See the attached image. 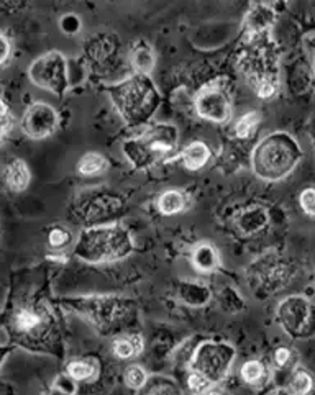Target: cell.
Masks as SVG:
<instances>
[{"label":"cell","instance_id":"obj_1","mask_svg":"<svg viewBox=\"0 0 315 395\" xmlns=\"http://www.w3.org/2000/svg\"><path fill=\"white\" fill-rule=\"evenodd\" d=\"M113 104L128 125H140L153 115L160 105L155 84L145 74H135L108 89Z\"/></svg>","mask_w":315,"mask_h":395},{"label":"cell","instance_id":"obj_2","mask_svg":"<svg viewBox=\"0 0 315 395\" xmlns=\"http://www.w3.org/2000/svg\"><path fill=\"white\" fill-rule=\"evenodd\" d=\"M297 143L286 133L266 137L253 151V171L266 181H278L294 169L301 159Z\"/></svg>","mask_w":315,"mask_h":395},{"label":"cell","instance_id":"obj_3","mask_svg":"<svg viewBox=\"0 0 315 395\" xmlns=\"http://www.w3.org/2000/svg\"><path fill=\"white\" fill-rule=\"evenodd\" d=\"M132 240L118 225L95 226L83 231L76 254L88 263H108L122 259L132 251Z\"/></svg>","mask_w":315,"mask_h":395},{"label":"cell","instance_id":"obj_4","mask_svg":"<svg viewBox=\"0 0 315 395\" xmlns=\"http://www.w3.org/2000/svg\"><path fill=\"white\" fill-rule=\"evenodd\" d=\"M177 143V130L172 125H156L153 128L146 130L140 137L128 139L123 146L125 154L130 162L141 169L148 167L162 158L166 153L175 149Z\"/></svg>","mask_w":315,"mask_h":395},{"label":"cell","instance_id":"obj_5","mask_svg":"<svg viewBox=\"0 0 315 395\" xmlns=\"http://www.w3.org/2000/svg\"><path fill=\"white\" fill-rule=\"evenodd\" d=\"M240 68L258 97L269 99L278 92V68L273 61V54L266 50L264 45H257L243 53Z\"/></svg>","mask_w":315,"mask_h":395},{"label":"cell","instance_id":"obj_6","mask_svg":"<svg viewBox=\"0 0 315 395\" xmlns=\"http://www.w3.org/2000/svg\"><path fill=\"white\" fill-rule=\"evenodd\" d=\"M233 356H235V349L230 344L204 342L194 351L191 369L209 379L212 384L220 382L227 376Z\"/></svg>","mask_w":315,"mask_h":395},{"label":"cell","instance_id":"obj_7","mask_svg":"<svg viewBox=\"0 0 315 395\" xmlns=\"http://www.w3.org/2000/svg\"><path fill=\"white\" fill-rule=\"evenodd\" d=\"M30 79L38 88L63 95L68 88L66 59L59 51H50L38 58L30 68Z\"/></svg>","mask_w":315,"mask_h":395},{"label":"cell","instance_id":"obj_8","mask_svg":"<svg viewBox=\"0 0 315 395\" xmlns=\"http://www.w3.org/2000/svg\"><path fill=\"white\" fill-rule=\"evenodd\" d=\"M315 310L311 302L294 295L287 297L278 307V320L281 327L292 337H304L312 330Z\"/></svg>","mask_w":315,"mask_h":395},{"label":"cell","instance_id":"obj_9","mask_svg":"<svg viewBox=\"0 0 315 395\" xmlns=\"http://www.w3.org/2000/svg\"><path fill=\"white\" fill-rule=\"evenodd\" d=\"M195 110L205 120L225 123L232 115V105L224 84L217 80L200 89L195 97Z\"/></svg>","mask_w":315,"mask_h":395},{"label":"cell","instance_id":"obj_10","mask_svg":"<svg viewBox=\"0 0 315 395\" xmlns=\"http://www.w3.org/2000/svg\"><path fill=\"white\" fill-rule=\"evenodd\" d=\"M58 127V113L54 108L43 102L30 105L25 112L24 120H21V130L26 137L33 139H41L50 137Z\"/></svg>","mask_w":315,"mask_h":395},{"label":"cell","instance_id":"obj_11","mask_svg":"<svg viewBox=\"0 0 315 395\" xmlns=\"http://www.w3.org/2000/svg\"><path fill=\"white\" fill-rule=\"evenodd\" d=\"M4 179L7 186L15 192H21L30 184V169L21 159H14L5 166Z\"/></svg>","mask_w":315,"mask_h":395},{"label":"cell","instance_id":"obj_12","mask_svg":"<svg viewBox=\"0 0 315 395\" xmlns=\"http://www.w3.org/2000/svg\"><path fill=\"white\" fill-rule=\"evenodd\" d=\"M274 14L273 10H269L264 5H257L252 12L248 14L245 28L248 31V36H262L266 30L269 28V25H273Z\"/></svg>","mask_w":315,"mask_h":395},{"label":"cell","instance_id":"obj_13","mask_svg":"<svg viewBox=\"0 0 315 395\" xmlns=\"http://www.w3.org/2000/svg\"><path fill=\"white\" fill-rule=\"evenodd\" d=\"M132 64L137 69L138 74L148 75L155 68V54L148 43L140 40L132 48Z\"/></svg>","mask_w":315,"mask_h":395},{"label":"cell","instance_id":"obj_14","mask_svg":"<svg viewBox=\"0 0 315 395\" xmlns=\"http://www.w3.org/2000/svg\"><path fill=\"white\" fill-rule=\"evenodd\" d=\"M181 158H182L184 167H187L189 171H197L200 167L207 164V161L210 158V151L205 143L194 142L182 151Z\"/></svg>","mask_w":315,"mask_h":395},{"label":"cell","instance_id":"obj_15","mask_svg":"<svg viewBox=\"0 0 315 395\" xmlns=\"http://www.w3.org/2000/svg\"><path fill=\"white\" fill-rule=\"evenodd\" d=\"M14 328L17 330V333L21 335H31L35 333L36 330H40L43 325V317L41 313L35 310V308H21L15 317L12 318Z\"/></svg>","mask_w":315,"mask_h":395},{"label":"cell","instance_id":"obj_16","mask_svg":"<svg viewBox=\"0 0 315 395\" xmlns=\"http://www.w3.org/2000/svg\"><path fill=\"white\" fill-rule=\"evenodd\" d=\"M141 349H143V339L140 335H130V337L120 338L113 343V354L122 359L133 358L141 353Z\"/></svg>","mask_w":315,"mask_h":395},{"label":"cell","instance_id":"obj_17","mask_svg":"<svg viewBox=\"0 0 315 395\" xmlns=\"http://www.w3.org/2000/svg\"><path fill=\"white\" fill-rule=\"evenodd\" d=\"M192 263L195 269L202 270V273H210L219 264V256H217V251L214 248L209 245H202L194 251Z\"/></svg>","mask_w":315,"mask_h":395},{"label":"cell","instance_id":"obj_18","mask_svg":"<svg viewBox=\"0 0 315 395\" xmlns=\"http://www.w3.org/2000/svg\"><path fill=\"white\" fill-rule=\"evenodd\" d=\"M184 205H186V200H184L182 194L177 191H167L158 200V209L165 215L179 214L184 209Z\"/></svg>","mask_w":315,"mask_h":395},{"label":"cell","instance_id":"obj_19","mask_svg":"<svg viewBox=\"0 0 315 395\" xmlns=\"http://www.w3.org/2000/svg\"><path fill=\"white\" fill-rule=\"evenodd\" d=\"M107 166L108 164H107L104 156H100L97 153H89L79 161L78 171L83 176H99L107 169Z\"/></svg>","mask_w":315,"mask_h":395},{"label":"cell","instance_id":"obj_20","mask_svg":"<svg viewBox=\"0 0 315 395\" xmlns=\"http://www.w3.org/2000/svg\"><path fill=\"white\" fill-rule=\"evenodd\" d=\"M240 228L245 231V233H254L259 228H263L266 223V214L263 210L254 209V210H248V212L243 214L240 216Z\"/></svg>","mask_w":315,"mask_h":395},{"label":"cell","instance_id":"obj_21","mask_svg":"<svg viewBox=\"0 0 315 395\" xmlns=\"http://www.w3.org/2000/svg\"><path fill=\"white\" fill-rule=\"evenodd\" d=\"M182 299L191 305H204L209 300V290L197 284H184L181 290Z\"/></svg>","mask_w":315,"mask_h":395},{"label":"cell","instance_id":"obj_22","mask_svg":"<svg viewBox=\"0 0 315 395\" xmlns=\"http://www.w3.org/2000/svg\"><path fill=\"white\" fill-rule=\"evenodd\" d=\"M143 392L146 394H177L179 389L171 379L166 377H151L143 386Z\"/></svg>","mask_w":315,"mask_h":395},{"label":"cell","instance_id":"obj_23","mask_svg":"<svg viewBox=\"0 0 315 395\" xmlns=\"http://www.w3.org/2000/svg\"><path fill=\"white\" fill-rule=\"evenodd\" d=\"M242 377L247 384H252V386H257V384H262L266 377L264 366L259 361H248L242 367Z\"/></svg>","mask_w":315,"mask_h":395},{"label":"cell","instance_id":"obj_24","mask_svg":"<svg viewBox=\"0 0 315 395\" xmlns=\"http://www.w3.org/2000/svg\"><path fill=\"white\" fill-rule=\"evenodd\" d=\"M259 123V115L257 112H249L245 113V115L238 118V122L235 123V133L238 138H248L252 137L257 130Z\"/></svg>","mask_w":315,"mask_h":395},{"label":"cell","instance_id":"obj_25","mask_svg":"<svg viewBox=\"0 0 315 395\" xmlns=\"http://www.w3.org/2000/svg\"><path fill=\"white\" fill-rule=\"evenodd\" d=\"M314 387V381L309 372H306L304 369H297L294 374H292L291 379V392L294 394H307L311 392Z\"/></svg>","mask_w":315,"mask_h":395},{"label":"cell","instance_id":"obj_26","mask_svg":"<svg viewBox=\"0 0 315 395\" xmlns=\"http://www.w3.org/2000/svg\"><path fill=\"white\" fill-rule=\"evenodd\" d=\"M68 374L76 379V381H88L95 374V367L89 364V362L83 361H74L68 366Z\"/></svg>","mask_w":315,"mask_h":395},{"label":"cell","instance_id":"obj_27","mask_svg":"<svg viewBox=\"0 0 315 395\" xmlns=\"http://www.w3.org/2000/svg\"><path fill=\"white\" fill-rule=\"evenodd\" d=\"M125 382L132 389H143L146 384V374L140 366H130L125 372Z\"/></svg>","mask_w":315,"mask_h":395},{"label":"cell","instance_id":"obj_28","mask_svg":"<svg viewBox=\"0 0 315 395\" xmlns=\"http://www.w3.org/2000/svg\"><path fill=\"white\" fill-rule=\"evenodd\" d=\"M48 241H50L51 248H63L66 246L71 241V233L68 230L61 228V226H56L50 231V236H48Z\"/></svg>","mask_w":315,"mask_h":395},{"label":"cell","instance_id":"obj_29","mask_svg":"<svg viewBox=\"0 0 315 395\" xmlns=\"http://www.w3.org/2000/svg\"><path fill=\"white\" fill-rule=\"evenodd\" d=\"M187 384H189V389H191L192 392H209L210 386H212V382L209 381V379L197 374V372H191V376H189V379H187Z\"/></svg>","mask_w":315,"mask_h":395},{"label":"cell","instance_id":"obj_30","mask_svg":"<svg viewBox=\"0 0 315 395\" xmlns=\"http://www.w3.org/2000/svg\"><path fill=\"white\" fill-rule=\"evenodd\" d=\"M301 207L307 215L315 216V189L309 187L301 194Z\"/></svg>","mask_w":315,"mask_h":395},{"label":"cell","instance_id":"obj_31","mask_svg":"<svg viewBox=\"0 0 315 395\" xmlns=\"http://www.w3.org/2000/svg\"><path fill=\"white\" fill-rule=\"evenodd\" d=\"M61 25H63V30L64 31H68V33H74V31H78L79 30V26H81V21L74 17V15H68V17H64L63 21H61Z\"/></svg>","mask_w":315,"mask_h":395},{"label":"cell","instance_id":"obj_32","mask_svg":"<svg viewBox=\"0 0 315 395\" xmlns=\"http://www.w3.org/2000/svg\"><path fill=\"white\" fill-rule=\"evenodd\" d=\"M12 123H14V117H12V113H10L7 104L4 102L2 104V133H4V137L9 133L10 125H12Z\"/></svg>","mask_w":315,"mask_h":395},{"label":"cell","instance_id":"obj_33","mask_svg":"<svg viewBox=\"0 0 315 395\" xmlns=\"http://www.w3.org/2000/svg\"><path fill=\"white\" fill-rule=\"evenodd\" d=\"M56 389L58 391H61V392H66V394H74L76 392V386L73 382L69 381L68 377H58V381H56Z\"/></svg>","mask_w":315,"mask_h":395},{"label":"cell","instance_id":"obj_34","mask_svg":"<svg viewBox=\"0 0 315 395\" xmlns=\"http://www.w3.org/2000/svg\"><path fill=\"white\" fill-rule=\"evenodd\" d=\"M291 359V351L287 348H279L274 354V361L279 367H284Z\"/></svg>","mask_w":315,"mask_h":395},{"label":"cell","instance_id":"obj_35","mask_svg":"<svg viewBox=\"0 0 315 395\" xmlns=\"http://www.w3.org/2000/svg\"><path fill=\"white\" fill-rule=\"evenodd\" d=\"M0 41H2V64L7 63V58L10 54V45H9V40L5 36L0 38Z\"/></svg>","mask_w":315,"mask_h":395},{"label":"cell","instance_id":"obj_36","mask_svg":"<svg viewBox=\"0 0 315 395\" xmlns=\"http://www.w3.org/2000/svg\"><path fill=\"white\" fill-rule=\"evenodd\" d=\"M314 135H315V132H314ZM314 148H315V139H314Z\"/></svg>","mask_w":315,"mask_h":395},{"label":"cell","instance_id":"obj_37","mask_svg":"<svg viewBox=\"0 0 315 395\" xmlns=\"http://www.w3.org/2000/svg\"><path fill=\"white\" fill-rule=\"evenodd\" d=\"M314 69H315V63H314Z\"/></svg>","mask_w":315,"mask_h":395}]
</instances>
